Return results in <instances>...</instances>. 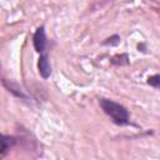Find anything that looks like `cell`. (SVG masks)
I'll return each instance as SVG.
<instances>
[{"label":"cell","instance_id":"cell-1","mask_svg":"<svg viewBox=\"0 0 160 160\" xmlns=\"http://www.w3.org/2000/svg\"><path fill=\"white\" fill-rule=\"evenodd\" d=\"M99 105L100 108L102 109V111L111 119V121L118 125V126H126V125H130V114H129V110L111 100V99H106V98H100L99 99Z\"/></svg>","mask_w":160,"mask_h":160},{"label":"cell","instance_id":"cell-2","mask_svg":"<svg viewBox=\"0 0 160 160\" xmlns=\"http://www.w3.org/2000/svg\"><path fill=\"white\" fill-rule=\"evenodd\" d=\"M32 45L35 51L41 55V54H46V49H48V38H46V32H45V26L40 25L36 28L34 35H32Z\"/></svg>","mask_w":160,"mask_h":160},{"label":"cell","instance_id":"cell-3","mask_svg":"<svg viewBox=\"0 0 160 160\" xmlns=\"http://www.w3.org/2000/svg\"><path fill=\"white\" fill-rule=\"evenodd\" d=\"M38 71L42 79H49L51 75V65L49 61V55L41 54L38 59Z\"/></svg>","mask_w":160,"mask_h":160},{"label":"cell","instance_id":"cell-4","mask_svg":"<svg viewBox=\"0 0 160 160\" xmlns=\"http://www.w3.org/2000/svg\"><path fill=\"white\" fill-rule=\"evenodd\" d=\"M16 145V138L12 135H1V158L4 159L8 151Z\"/></svg>","mask_w":160,"mask_h":160},{"label":"cell","instance_id":"cell-5","mask_svg":"<svg viewBox=\"0 0 160 160\" xmlns=\"http://www.w3.org/2000/svg\"><path fill=\"white\" fill-rule=\"evenodd\" d=\"M2 85H4V86L8 89V91L11 92L14 96H16V98H19V99H21V100H29V96H28L21 89H19L16 84H14V82H8L6 79H2Z\"/></svg>","mask_w":160,"mask_h":160},{"label":"cell","instance_id":"cell-6","mask_svg":"<svg viewBox=\"0 0 160 160\" xmlns=\"http://www.w3.org/2000/svg\"><path fill=\"white\" fill-rule=\"evenodd\" d=\"M110 62H111L112 65H116V66L128 65V64H129V56H128V54H120V55L118 54V55H115V56L111 58Z\"/></svg>","mask_w":160,"mask_h":160},{"label":"cell","instance_id":"cell-7","mask_svg":"<svg viewBox=\"0 0 160 160\" xmlns=\"http://www.w3.org/2000/svg\"><path fill=\"white\" fill-rule=\"evenodd\" d=\"M146 82H148L150 86H152V88L160 90V74H154V75L148 76Z\"/></svg>","mask_w":160,"mask_h":160},{"label":"cell","instance_id":"cell-8","mask_svg":"<svg viewBox=\"0 0 160 160\" xmlns=\"http://www.w3.org/2000/svg\"><path fill=\"white\" fill-rule=\"evenodd\" d=\"M119 42H120V36L115 34V35H112V36H110V38L105 39V40L102 41V45H110V46H115V45H119Z\"/></svg>","mask_w":160,"mask_h":160}]
</instances>
